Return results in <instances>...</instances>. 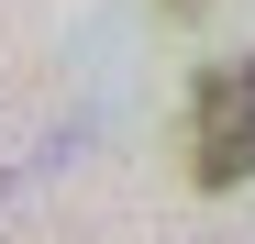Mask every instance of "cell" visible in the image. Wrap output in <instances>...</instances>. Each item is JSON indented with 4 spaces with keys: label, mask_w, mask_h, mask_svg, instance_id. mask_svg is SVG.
Segmentation results:
<instances>
[{
    "label": "cell",
    "mask_w": 255,
    "mask_h": 244,
    "mask_svg": "<svg viewBox=\"0 0 255 244\" xmlns=\"http://www.w3.org/2000/svg\"><path fill=\"white\" fill-rule=\"evenodd\" d=\"M189 178H200L211 200L255 178V45L211 56V67L189 78Z\"/></svg>",
    "instance_id": "obj_1"
},
{
    "label": "cell",
    "mask_w": 255,
    "mask_h": 244,
    "mask_svg": "<svg viewBox=\"0 0 255 244\" xmlns=\"http://www.w3.org/2000/svg\"><path fill=\"white\" fill-rule=\"evenodd\" d=\"M166 11H200V0H166Z\"/></svg>",
    "instance_id": "obj_2"
}]
</instances>
